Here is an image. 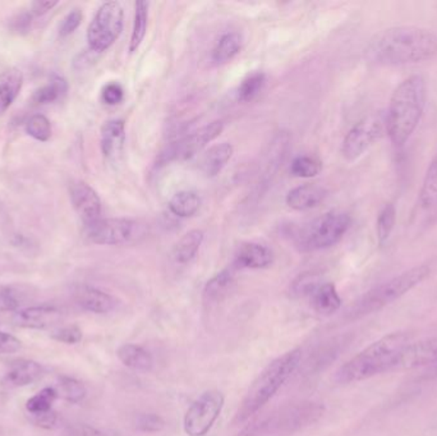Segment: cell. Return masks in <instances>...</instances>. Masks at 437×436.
Returning a JSON list of instances; mask_svg holds the SVG:
<instances>
[{"instance_id":"1","label":"cell","mask_w":437,"mask_h":436,"mask_svg":"<svg viewBox=\"0 0 437 436\" xmlns=\"http://www.w3.org/2000/svg\"><path fill=\"white\" fill-rule=\"evenodd\" d=\"M437 55V35L429 28L395 26L369 42L367 59L378 67H402L431 61Z\"/></svg>"},{"instance_id":"2","label":"cell","mask_w":437,"mask_h":436,"mask_svg":"<svg viewBox=\"0 0 437 436\" xmlns=\"http://www.w3.org/2000/svg\"><path fill=\"white\" fill-rule=\"evenodd\" d=\"M427 86L421 75H410L394 90L385 118V131L391 143L402 147L416 132L424 116Z\"/></svg>"},{"instance_id":"3","label":"cell","mask_w":437,"mask_h":436,"mask_svg":"<svg viewBox=\"0 0 437 436\" xmlns=\"http://www.w3.org/2000/svg\"><path fill=\"white\" fill-rule=\"evenodd\" d=\"M410 343V335L404 332L385 335L345 362L335 375L336 382L352 384L394 371L399 356Z\"/></svg>"},{"instance_id":"4","label":"cell","mask_w":437,"mask_h":436,"mask_svg":"<svg viewBox=\"0 0 437 436\" xmlns=\"http://www.w3.org/2000/svg\"><path fill=\"white\" fill-rule=\"evenodd\" d=\"M301 360L302 351L295 348L270 362L247 390L237 411L235 423H246L265 407L300 366Z\"/></svg>"},{"instance_id":"5","label":"cell","mask_w":437,"mask_h":436,"mask_svg":"<svg viewBox=\"0 0 437 436\" xmlns=\"http://www.w3.org/2000/svg\"><path fill=\"white\" fill-rule=\"evenodd\" d=\"M430 274V266L417 265L383 281V284L372 288L367 293L363 294L359 300L355 301L349 308L347 317L349 320H358L364 316L375 314L419 286L429 278Z\"/></svg>"},{"instance_id":"6","label":"cell","mask_w":437,"mask_h":436,"mask_svg":"<svg viewBox=\"0 0 437 436\" xmlns=\"http://www.w3.org/2000/svg\"><path fill=\"white\" fill-rule=\"evenodd\" d=\"M325 412L321 403L298 402L288 404L273 415L243 430L240 436L265 434H293L317 423Z\"/></svg>"},{"instance_id":"7","label":"cell","mask_w":437,"mask_h":436,"mask_svg":"<svg viewBox=\"0 0 437 436\" xmlns=\"http://www.w3.org/2000/svg\"><path fill=\"white\" fill-rule=\"evenodd\" d=\"M352 225L348 212L331 210L303 226L295 236V245L302 253L326 250L339 243Z\"/></svg>"},{"instance_id":"8","label":"cell","mask_w":437,"mask_h":436,"mask_svg":"<svg viewBox=\"0 0 437 436\" xmlns=\"http://www.w3.org/2000/svg\"><path fill=\"white\" fill-rule=\"evenodd\" d=\"M85 233L89 241L96 245H130L146 237L147 228L135 219L101 218L86 225Z\"/></svg>"},{"instance_id":"9","label":"cell","mask_w":437,"mask_h":436,"mask_svg":"<svg viewBox=\"0 0 437 436\" xmlns=\"http://www.w3.org/2000/svg\"><path fill=\"white\" fill-rule=\"evenodd\" d=\"M124 11L121 3L106 1L97 9L87 28L89 48L103 53L118 40L123 31Z\"/></svg>"},{"instance_id":"10","label":"cell","mask_w":437,"mask_h":436,"mask_svg":"<svg viewBox=\"0 0 437 436\" xmlns=\"http://www.w3.org/2000/svg\"><path fill=\"white\" fill-rule=\"evenodd\" d=\"M226 398L218 390H209L198 396L185 412L183 429L188 436H205L216 423Z\"/></svg>"},{"instance_id":"11","label":"cell","mask_w":437,"mask_h":436,"mask_svg":"<svg viewBox=\"0 0 437 436\" xmlns=\"http://www.w3.org/2000/svg\"><path fill=\"white\" fill-rule=\"evenodd\" d=\"M224 131V123L221 121L206 124L195 131L191 135L179 138L178 141L169 145L159 157V164H168L171 162H183L197 155L205 149L209 143L215 141Z\"/></svg>"},{"instance_id":"12","label":"cell","mask_w":437,"mask_h":436,"mask_svg":"<svg viewBox=\"0 0 437 436\" xmlns=\"http://www.w3.org/2000/svg\"><path fill=\"white\" fill-rule=\"evenodd\" d=\"M385 121L378 116H369L355 123L344 137L342 155L347 162H355L362 157L372 145L383 135Z\"/></svg>"},{"instance_id":"13","label":"cell","mask_w":437,"mask_h":436,"mask_svg":"<svg viewBox=\"0 0 437 436\" xmlns=\"http://www.w3.org/2000/svg\"><path fill=\"white\" fill-rule=\"evenodd\" d=\"M288 150H289V135L285 132H279L269 145V149L264 157L262 171L259 176L257 183L254 184L256 196H261L264 192H266L269 184L273 182V177L276 176V173L284 163Z\"/></svg>"},{"instance_id":"14","label":"cell","mask_w":437,"mask_h":436,"mask_svg":"<svg viewBox=\"0 0 437 436\" xmlns=\"http://www.w3.org/2000/svg\"><path fill=\"white\" fill-rule=\"evenodd\" d=\"M70 202L83 224L90 225L101 219V200L97 192L86 182L78 181L69 188Z\"/></svg>"},{"instance_id":"15","label":"cell","mask_w":437,"mask_h":436,"mask_svg":"<svg viewBox=\"0 0 437 436\" xmlns=\"http://www.w3.org/2000/svg\"><path fill=\"white\" fill-rule=\"evenodd\" d=\"M437 362V337L424 341H414L404 348L396 362L395 370H413V368L432 366Z\"/></svg>"},{"instance_id":"16","label":"cell","mask_w":437,"mask_h":436,"mask_svg":"<svg viewBox=\"0 0 437 436\" xmlns=\"http://www.w3.org/2000/svg\"><path fill=\"white\" fill-rule=\"evenodd\" d=\"M125 123L122 119H110L100 131V146L103 155L110 163H116L124 151Z\"/></svg>"},{"instance_id":"17","label":"cell","mask_w":437,"mask_h":436,"mask_svg":"<svg viewBox=\"0 0 437 436\" xmlns=\"http://www.w3.org/2000/svg\"><path fill=\"white\" fill-rule=\"evenodd\" d=\"M73 297L78 306L92 314H109L116 306V301L113 296L95 286H77L73 291Z\"/></svg>"},{"instance_id":"18","label":"cell","mask_w":437,"mask_h":436,"mask_svg":"<svg viewBox=\"0 0 437 436\" xmlns=\"http://www.w3.org/2000/svg\"><path fill=\"white\" fill-rule=\"evenodd\" d=\"M61 317L59 310L55 307L42 305V306L27 307L16 313L13 322L16 327L23 329H47L53 327Z\"/></svg>"},{"instance_id":"19","label":"cell","mask_w":437,"mask_h":436,"mask_svg":"<svg viewBox=\"0 0 437 436\" xmlns=\"http://www.w3.org/2000/svg\"><path fill=\"white\" fill-rule=\"evenodd\" d=\"M328 190L314 183L301 184L288 192L285 202L297 212H306L317 207L328 198Z\"/></svg>"},{"instance_id":"20","label":"cell","mask_w":437,"mask_h":436,"mask_svg":"<svg viewBox=\"0 0 437 436\" xmlns=\"http://www.w3.org/2000/svg\"><path fill=\"white\" fill-rule=\"evenodd\" d=\"M273 262V253L262 243L247 242L238 248L234 258L237 269H266Z\"/></svg>"},{"instance_id":"21","label":"cell","mask_w":437,"mask_h":436,"mask_svg":"<svg viewBox=\"0 0 437 436\" xmlns=\"http://www.w3.org/2000/svg\"><path fill=\"white\" fill-rule=\"evenodd\" d=\"M233 154L234 147L232 143H221L214 145L209 147L201 157V171L207 178L216 177L226 168V164L230 162Z\"/></svg>"},{"instance_id":"22","label":"cell","mask_w":437,"mask_h":436,"mask_svg":"<svg viewBox=\"0 0 437 436\" xmlns=\"http://www.w3.org/2000/svg\"><path fill=\"white\" fill-rule=\"evenodd\" d=\"M311 305L316 313L331 315L342 307V298L333 283H320L309 294Z\"/></svg>"},{"instance_id":"23","label":"cell","mask_w":437,"mask_h":436,"mask_svg":"<svg viewBox=\"0 0 437 436\" xmlns=\"http://www.w3.org/2000/svg\"><path fill=\"white\" fill-rule=\"evenodd\" d=\"M116 357L125 368L135 370V371H141V373L150 371L152 368V363H154L150 352L135 343H125L118 348Z\"/></svg>"},{"instance_id":"24","label":"cell","mask_w":437,"mask_h":436,"mask_svg":"<svg viewBox=\"0 0 437 436\" xmlns=\"http://www.w3.org/2000/svg\"><path fill=\"white\" fill-rule=\"evenodd\" d=\"M42 374V368L35 361L14 362L9 368L7 375L4 377V384L8 387H27L30 384L36 382Z\"/></svg>"},{"instance_id":"25","label":"cell","mask_w":437,"mask_h":436,"mask_svg":"<svg viewBox=\"0 0 437 436\" xmlns=\"http://www.w3.org/2000/svg\"><path fill=\"white\" fill-rule=\"evenodd\" d=\"M418 205L424 212L437 210V151L424 173L422 186L418 193Z\"/></svg>"},{"instance_id":"26","label":"cell","mask_w":437,"mask_h":436,"mask_svg":"<svg viewBox=\"0 0 437 436\" xmlns=\"http://www.w3.org/2000/svg\"><path fill=\"white\" fill-rule=\"evenodd\" d=\"M204 239L205 233L201 229H192L190 232L185 233L173 248V258L176 260V262L180 265L190 264L192 260L197 256L198 251L204 243Z\"/></svg>"},{"instance_id":"27","label":"cell","mask_w":437,"mask_h":436,"mask_svg":"<svg viewBox=\"0 0 437 436\" xmlns=\"http://www.w3.org/2000/svg\"><path fill=\"white\" fill-rule=\"evenodd\" d=\"M23 73L18 68H8L0 73V105L6 110L21 91Z\"/></svg>"},{"instance_id":"28","label":"cell","mask_w":437,"mask_h":436,"mask_svg":"<svg viewBox=\"0 0 437 436\" xmlns=\"http://www.w3.org/2000/svg\"><path fill=\"white\" fill-rule=\"evenodd\" d=\"M202 205L201 196L195 191H179L171 198L169 212L178 218H192L197 214Z\"/></svg>"},{"instance_id":"29","label":"cell","mask_w":437,"mask_h":436,"mask_svg":"<svg viewBox=\"0 0 437 436\" xmlns=\"http://www.w3.org/2000/svg\"><path fill=\"white\" fill-rule=\"evenodd\" d=\"M242 36L237 32H226L218 39L215 48L212 49L211 61L216 66L226 64L240 54L242 49Z\"/></svg>"},{"instance_id":"30","label":"cell","mask_w":437,"mask_h":436,"mask_svg":"<svg viewBox=\"0 0 437 436\" xmlns=\"http://www.w3.org/2000/svg\"><path fill=\"white\" fill-rule=\"evenodd\" d=\"M149 7L147 1H136L135 3V17H133V28L130 32V53L133 54L144 42L149 26Z\"/></svg>"},{"instance_id":"31","label":"cell","mask_w":437,"mask_h":436,"mask_svg":"<svg viewBox=\"0 0 437 436\" xmlns=\"http://www.w3.org/2000/svg\"><path fill=\"white\" fill-rule=\"evenodd\" d=\"M234 272L232 269H224L220 273L214 275L211 279L206 283L204 289V297L209 302H218L223 297H226L229 293V291L234 286Z\"/></svg>"},{"instance_id":"32","label":"cell","mask_w":437,"mask_h":436,"mask_svg":"<svg viewBox=\"0 0 437 436\" xmlns=\"http://www.w3.org/2000/svg\"><path fill=\"white\" fill-rule=\"evenodd\" d=\"M68 92V83L61 77L55 75L51 77V80L48 85L42 86L39 90H36L32 95V102L35 105H44L50 102H56L62 99L63 96Z\"/></svg>"},{"instance_id":"33","label":"cell","mask_w":437,"mask_h":436,"mask_svg":"<svg viewBox=\"0 0 437 436\" xmlns=\"http://www.w3.org/2000/svg\"><path fill=\"white\" fill-rule=\"evenodd\" d=\"M396 223V207L393 202H388L383 205L381 212L377 217L376 223V234H377V242L378 245L383 246L389 241L391 233L395 228Z\"/></svg>"},{"instance_id":"34","label":"cell","mask_w":437,"mask_h":436,"mask_svg":"<svg viewBox=\"0 0 437 436\" xmlns=\"http://www.w3.org/2000/svg\"><path fill=\"white\" fill-rule=\"evenodd\" d=\"M55 390L58 393V396H61L69 403L82 402L87 394V390L82 382L69 376H61L55 387Z\"/></svg>"},{"instance_id":"35","label":"cell","mask_w":437,"mask_h":436,"mask_svg":"<svg viewBox=\"0 0 437 436\" xmlns=\"http://www.w3.org/2000/svg\"><path fill=\"white\" fill-rule=\"evenodd\" d=\"M266 83V75L262 72H253L251 75H247L243 81L240 82L238 87V100L243 102H250L254 100L257 96L260 95L261 91L265 87Z\"/></svg>"},{"instance_id":"36","label":"cell","mask_w":437,"mask_h":436,"mask_svg":"<svg viewBox=\"0 0 437 436\" xmlns=\"http://www.w3.org/2000/svg\"><path fill=\"white\" fill-rule=\"evenodd\" d=\"M322 163L317 157L300 155L290 164V173L297 178H314L320 174Z\"/></svg>"},{"instance_id":"37","label":"cell","mask_w":437,"mask_h":436,"mask_svg":"<svg viewBox=\"0 0 437 436\" xmlns=\"http://www.w3.org/2000/svg\"><path fill=\"white\" fill-rule=\"evenodd\" d=\"M58 398V393L55 388L42 389L37 394L31 396L26 403V408L31 415H40L44 412L51 411L53 403Z\"/></svg>"},{"instance_id":"38","label":"cell","mask_w":437,"mask_h":436,"mask_svg":"<svg viewBox=\"0 0 437 436\" xmlns=\"http://www.w3.org/2000/svg\"><path fill=\"white\" fill-rule=\"evenodd\" d=\"M26 133L36 141L47 143L51 137V123L42 114H35L26 122Z\"/></svg>"},{"instance_id":"39","label":"cell","mask_w":437,"mask_h":436,"mask_svg":"<svg viewBox=\"0 0 437 436\" xmlns=\"http://www.w3.org/2000/svg\"><path fill=\"white\" fill-rule=\"evenodd\" d=\"M51 338L64 344H77L82 341V330L77 325L59 327L51 333Z\"/></svg>"},{"instance_id":"40","label":"cell","mask_w":437,"mask_h":436,"mask_svg":"<svg viewBox=\"0 0 437 436\" xmlns=\"http://www.w3.org/2000/svg\"><path fill=\"white\" fill-rule=\"evenodd\" d=\"M101 99L106 105H110V107L121 104L124 99L123 86L118 82L106 83L101 90Z\"/></svg>"},{"instance_id":"41","label":"cell","mask_w":437,"mask_h":436,"mask_svg":"<svg viewBox=\"0 0 437 436\" xmlns=\"http://www.w3.org/2000/svg\"><path fill=\"white\" fill-rule=\"evenodd\" d=\"M164 425V420L156 413H142L137 418V429L144 432H157Z\"/></svg>"},{"instance_id":"42","label":"cell","mask_w":437,"mask_h":436,"mask_svg":"<svg viewBox=\"0 0 437 436\" xmlns=\"http://www.w3.org/2000/svg\"><path fill=\"white\" fill-rule=\"evenodd\" d=\"M83 14L80 9L70 11L62 20V25L59 28V35L62 37H67L69 35L73 34L77 28H80L82 22Z\"/></svg>"},{"instance_id":"43","label":"cell","mask_w":437,"mask_h":436,"mask_svg":"<svg viewBox=\"0 0 437 436\" xmlns=\"http://www.w3.org/2000/svg\"><path fill=\"white\" fill-rule=\"evenodd\" d=\"M22 344L20 339L14 335L0 332V355H12L21 349Z\"/></svg>"},{"instance_id":"44","label":"cell","mask_w":437,"mask_h":436,"mask_svg":"<svg viewBox=\"0 0 437 436\" xmlns=\"http://www.w3.org/2000/svg\"><path fill=\"white\" fill-rule=\"evenodd\" d=\"M20 300L12 288H3L0 291V310L14 311L20 306Z\"/></svg>"},{"instance_id":"45","label":"cell","mask_w":437,"mask_h":436,"mask_svg":"<svg viewBox=\"0 0 437 436\" xmlns=\"http://www.w3.org/2000/svg\"><path fill=\"white\" fill-rule=\"evenodd\" d=\"M32 17L34 16L31 12L30 13L23 12V13L17 14L13 20H11L12 31L20 35L27 34L30 28H31V25H32Z\"/></svg>"},{"instance_id":"46","label":"cell","mask_w":437,"mask_h":436,"mask_svg":"<svg viewBox=\"0 0 437 436\" xmlns=\"http://www.w3.org/2000/svg\"><path fill=\"white\" fill-rule=\"evenodd\" d=\"M67 436H105L103 431L92 428L86 423L72 425L67 429Z\"/></svg>"},{"instance_id":"47","label":"cell","mask_w":437,"mask_h":436,"mask_svg":"<svg viewBox=\"0 0 437 436\" xmlns=\"http://www.w3.org/2000/svg\"><path fill=\"white\" fill-rule=\"evenodd\" d=\"M56 421H58V416L53 409L49 412L40 413V415H32V423L42 429H53L56 425Z\"/></svg>"},{"instance_id":"48","label":"cell","mask_w":437,"mask_h":436,"mask_svg":"<svg viewBox=\"0 0 437 436\" xmlns=\"http://www.w3.org/2000/svg\"><path fill=\"white\" fill-rule=\"evenodd\" d=\"M58 4L55 0H37L31 4V13L32 16H44L51 11Z\"/></svg>"},{"instance_id":"49","label":"cell","mask_w":437,"mask_h":436,"mask_svg":"<svg viewBox=\"0 0 437 436\" xmlns=\"http://www.w3.org/2000/svg\"><path fill=\"white\" fill-rule=\"evenodd\" d=\"M424 380H433V379H437V362L424 371Z\"/></svg>"}]
</instances>
